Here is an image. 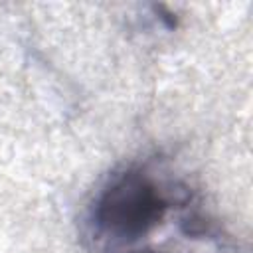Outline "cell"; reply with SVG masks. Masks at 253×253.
Returning a JSON list of instances; mask_svg holds the SVG:
<instances>
[{
    "instance_id": "cell-1",
    "label": "cell",
    "mask_w": 253,
    "mask_h": 253,
    "mask_svg": "<svg viewBox=\"0 0 253 253\" xmlns=\"http://www.w3.org/2000/svg\"><path fill=\"white\" fill-rule=\"evenodd\" d=\"M194 210L188 184L156 160L113 170L85 211L83 233L95 253H158V235Z\"/></svg>"
}]
</instances>
